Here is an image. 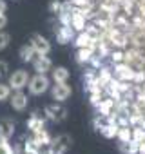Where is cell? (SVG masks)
Wrapping results in <instances>:
<instances>
[{
	"instance_id": "obj_1",
	"label": "cell",
	"mask_w": 145,
	"mask_h": 154,
	"mask_svg": "<svg viewBox=\"0 0 145 154\" xmlns=\"http://www.w3.org/2000/svg\"><path fill=\"white\" fill-rule=\"evenodd\" d=\"M27 87H29V93H31L33 96H40V94H44V93L51 87V80L47 78V74L36 72L33 78H29Z\"/></svg>"
},
{
	"instance_id": "obj_2",
	"label": "cell",
	"mask_w": 145,
	"mask_h": 154,
	"mask_svg": "<svg viewBox=\"0 0 145 154\" xmlns=\"http://www.w3.org/2000/svg\"><path fill=\"white\" fill-rule=\"evenodd\" d=\"M44 114H45V118H49L51 122L60 123V122H63V120H65V116H67V109H65L63 105H60V102H56V103L45 105Z\"/></svg>"
},
{
	"instance_id": "obj_3",
	"label": "cell",
	"mask_w": 145,
	"mask_h": 154,
	"mask_svg": "<svg viewBox=\"0 0 145 154\" xmlns=\"http://www.w3.org/2000/svg\"><path fill=\"white\" fill-rule=\"evenodd\" d=\"M29 72L26 71V69H17V71H13V74L9 76V87L13 89V91H18V89H24L26 85H27V82H29Z\"/></svg>"
},
{
	"instance_id": "obj_4",
	"label": "cell",
	"mask_w": 145,
	"mask_h": 154,
	"mask_svg": "<svg viewBox=\"0 0 145 154\" xmlns=\"http://www.w3.org/2000/svg\"><path fill=\"white\" fill-rule=\"evenodd\" d=\"M134 67L132 65H129L127 62H118V63H114V72H113V76H116L118 80H123V82H131L132 84V76H134Z\"/></svg>"
},
{
	"instance_id": "obj_5",
	"label": "cell",
	"mask_w": 145,
	"mask_h": 154,
	"mask_svg": "<svg viewBox=\"0 0 145 154\" xmlns=\"http://www.w3.org/2000/svg\"><path fill=\"white\" fill-rule=\"evenodd\" d=\"M29 44L35 47L36 54H49V53H51V44H49V40H47L45 36L38 35V33L31 35V42H29Z\"/></svg>"
},
{
	"instance_id": "obj_6",
	"label": "cell",
	"mask_w": 145,
	"mask_h": 154,
	"mask_svg": "<svg viewBox=\"0 0 145 154\" xmlns=\"http://www.w3.org/2000/svg\"><path fill=\"white\" fill-rule=\"evenodd\" d=\"M51 94H53V98L56 102L62 103V102H65L72 94V89H71V85H67V82H62V84H54L51 87Z\"/></svg>"
},
{
	"instance_id": "obj_7",
	"label": "cell",
	"mask_w": 145,
	"mask_h": 154,
	"mask_svg": "<svg viewBox=\"0 0 145 154\" xmlns=\"http://www.w3.org/2000/svg\"><path fill=\"white\" fill-rule=\"evenodd\" d=\"M9 102H11V107H13L15 111H18V112L26 111V109H27V103H29V100H27V94H26L22 89L15 91V93L9 96Z\"/></svg>"
},
{
	"instance_id": "obj_8",
	"label": "cell",
	"mask_w": 145,
	"mask_h": 154,
	"mask_svg": "<svg viewBox=\"0 0 145 154\" xmlns=\"http://www.w3.org/2000/svg\"><path fill=\"white\" fill-rule=\"evenodd\" d=\"M71 145H72V140H71L69 134H60V136H56L54 140H51V147H53L54 152L65 154V152L71 149Z\"/></svg>"
},
{
	"instance_id": "obj_9",
	"label": "cell",
	"mask_w": 145,
	"mask_h": 154,
	"mask_svg": "<svg viewBox=\"0 0 145 154\" xmlns=\"http://www.w3.org/2000/svg\"><path fill=\"white\" fill-rule=\"evenodd\" d=\"M15 134V122L11 118H4L0 122V140L2 141H9Z\"/></svg>"
},
{
	"instance_id": "obj_10",
	"label": "cell",
	"mask_w": 145,
	"mask_h": 154,
	"mask_svg": "<svg viewBox=\"0 0 145 154\" xmlns=\"http://www.w3.org/2000/svg\"><path fill=\"white\" fill-rule=\"evenodd\" d=\"M33 67H35V71H36V72L45 74L47 71H51L53 63H51V60H49V56H47V54H36V56L33 58Z\"/></svg>"
},
{
	"instance_id": "obj_11",
	"label": "cell",
	"mask_w": 145,
	"mask_h": 154,
	"mask_svg": "<svg viewBox=\"0 0 145 154\" xmlns=\"http://www.w3.org/2000/svg\"><path fill=\"white\" fill-rule=\"evenodd\" d=\"M72 38H75V29H72L71 26H60L56 29V42L58 44H69L72 42Z\"/></svg>"
},
{
	"instance_id": "obj_12",
	"label": "cell",
	"mask_w": 145,
	"mask_h": 154,
	"mask_svg": "<svg viewBox=\"0 0 145 154\" xmlns=\"http://www.w3.org/2000/svg\"><path fill=\"white\" fill-rule=\"evenodd\" d=\"M98 109V114H103V116H109L114 112V100L113 98H102L100 103L96 105Z\"/></svg>"
},
{
	"instance_id": "obj_13",
	"label": "cell",
	"mask_w": 145,
	"mask_h": 154,
	"mask_svg": "<svg viewBox=\"0 0 145 154\" xmlns=\"http://www.w3.org/2000/svg\"><path fill=\"white\" fill-rule=\"evenodd\" d=\"M111 78H113V71L109 69V67H100L98 71H96V80H98V84L102 85V87H105L109 82H111Z\"/></svg>"
},
{
	"instance_id": "obj_14",
	"label": "cell",
	"mask_w": 145,
	"mask_h": 154,
	"mask_svg": "<svg viewBox=\"0 0 145 154\" xmlns=\"http://www.w3.org/2000/svg\"><path fill=\"white\" fill-rule=\"evenodd\" d=\"M18 56H20L22 62H33V58L36 56V51H35V47L31 44H24L20 47V51H18Z\"/></svg>"
},
{
	"instance_id": "obj_15",
	"label": "cell",
	"mask_w": 145,
	"mask_h": 154,
	"mask_svg": "<svg viewBox=\"0 0 145 154\" xmlns=\"http://www.w3.org/2000/svg\"><path fill=\"white\" fill-rule=\"evenodd\" d=\"M53 80L54 84H62L69 80V69L67 67H54L53 69Z\"/></svg>"
},
{
	"instance_id": "obj_16",
	"label": "cell",
	"mask_w": 145,
	"mask_h": 154,
	"mask_svg": "<svg viewBox=\"0 0 145 154\" xmlns=\"http://www.w3.org/2000/svg\"><path fill=\"white\" fill-rule=\"evenodd\" d=\"M93 54H94V51L91 47H78V51H76V62L78 63H89V60H91Z\"/></svg>"
},
{
	"instance_id": "obj_17",
	"label": "cell",
	"mask_w": 145,
	"mask_h": 154,
	"mask_svg": "<svg viewBox=\"0 0 145 154\" xmlns=\"http://www.w3.org/2000/svg\"><path fill=\"white\" fill-rule=\"evenodd\" d=\"M98 131H100V134H102L103 138L111 140V138H116V132H118V125H116V123H105V125H102Z\"/></svg>"
},
{
	"instance_id": "obj_18",
	"label": "cell",
	"mask_w": 145,
	"mask_h": 154,
	"mask_svg": "<svg viewBox=\"0 0 145 154\" xmlns=\"http://www.w3.org/2000/svg\"><path fill=\"white\" fill-rule=\"evenodd\" d=\"M91 42H93V40L89 38V35H87L85 31H80L75 38H72V44L76 45V49H78V47H89Z\"/></svg>"
},
{
	"instance_id": "obj_19",
	"label": "cell",
	"mask_w": 145,
	"mask_h": 154,
	"mask_svg": "<svg viewBox=\"0 0 145 154\" xmlns=\"http://www.w3.org/2000/svg\"><path fill=\"white\" fill-rule=\"evenodd\" d=\"M44 123H45V120H44V118H40L38 114H33V116L27 120V129H29V131H33V132H36V131L44 129Z\"/></svg>"
},
{
	"instance_id": "obj_20",
	"label": "cell",
	"mask_w": 145,
	"mask_h": 154,
	"mask_svg": "<svg viewBox=\"0 0 145 154\" xmlns=\"http://www.w3.org/2000/svg\"><path fill=\"white\" fill-rule=\"evenodd\" d=\"M116 138L120 140V143H123V141H131V140H132V127H131V125H123V127H118Z\"/></svg>"
},
{
	"instance_id": "obj_21",
	"label": "cell",
	"mask_w": 145,
	"mask_h": 154,
	"mask_svg": "<svg viewBox=\"0 0 145 154\" xmlns=\"http://www.w3.org/2000/svg\"><path fill=\"white\" fill-rule=\"evenodd\" d=\"M87 35H89V38L93 40V42H98L100 38H102V35H103V31L96 26V24H89V26H85V29H84Z\"/></svg>"
},
{
	"instance_id": "obj_22",
	"label": "cell",
	"mask_w": 145,
	"mask_h": 154,
	"mask_svg": "<svg viewBox=\"0 0 145 154\" xmlns=\"http://www.w3.org/2000/svg\"><path fill=\"white\" fill-rule=\"evenodd\" d=\"M33 138H35V141H36L40 147H44V145H51V136H49V132H47L45 129H40V131H36Z\"/></svg>"
},
{
	"instance_id": "obj_23",
	"label": "cell",
	"mask_w": 145,
	"mask_h": 154,
	"mask_svg": "<svg viewBox=\"0 0 145 154\" xmlns=\"http://www.w3.org/2000/svg\"><path fill=\"white\" fill-rule=\"evenodd\" d=\"M120 152L122 154H138V143L134 140L120 143Z\"/></svg>"
},
{
	"instance_id": "obj_24",
	"label": "cell",
	"mask_w": 145,
	"mask_h": 154,
	"mask_svg": "<svg viewBox=\"0 0 145 154\" xmlns=\"http://www.w3.org/2000/svg\"><path fill=\"white\" fill-rule=\"evenodd\" d=\"M131 17H132L131 27H134V29H138V31H145V18H143L140 13H134V15H131Z\"/></svg>"
},
{
	"instance_id": "obj_25",
	"label": "cell",
	"mask_w": 145,
	"mask_h": 154,
	"mask_svg": "<svg viewBox=\"0 0 145 154\" xmlns=\"http://www.w3.org/2000/svg\"><path fill=\"white\" fill-rule=\"evenodd\" d=\"M109 56H111V60H113L114 63H118V62H123V60H125V53H123L122 49H118V47H116V49H113V51L109 53Z\"/></svg>"
},
{
	"instance_id": "obj_26",
	"label": "cell",
	"mask_w": 145,
	"mask_h": 154,
	"mask_svg": "<svg viewBox=\"0 0 145 154\" xmlns=\"http://www.w3.org/2000/svg\"><path fill=\"white\" fill-rule=\"evenodd\" d=\"M11 96V87L9 84H0V102H6Z\"/></svg>"
},
{
	"instance_id": "obj_27",
	"label": "cell",
	"mask_w": 145,
	"mask_h": 154,
	"mask_svg": "<svg viewBox=\"0 0 145 154\" xmlns=\"http://www.w3.org/2000/svg\"><path fill=\"white\" fill-rule=\"evenodd\" d=\"M143 82H145V71L143 69H136L134 76H132V84L134 85H141Z\"/></svg>"
},
{
	"instance_id": "obj_28",
	"label": "cell",
	"mask_w": 145,
	"mask_h": 154,
	"mask_svg": "<svg viewBox=\"0 0 145 154\" xmlns=\"http://www.w3.org/2000/svg\"><path fill=\"white\" fill-rule=\"evenodd\" d=\"M145 138V127H132V140L140 143Z\"/></svg>"
},
{
	"instance_id": "obj_29",
	"label": "cell",
	"mask_w": 145,
	"mask_h": 154,
	"mask_svg": "<svg viewBox=\"0 0 145 154\" xmlns=\"http://www.w3.org/2000/svg\"><path fill=\"white\" fill-rule=\"evenodd\" d=\"M9 40H11V36H9L8 33L0 31V51H2V49H6V47L9 45Z\"/></svg>"
},
{
	"instance_id": "obj_30",
	"label": "cell",
	"mask_w": 145,
	"mask_h": 154,
	"mask_svg": "<svg viewBox=\"0 0 145 154\" xmlns=\"http://www.w3.org/2000/svg\"><path fill=\"white\" fill-rule=\"evenodd\" d=\"M49 11L54 13V15H58L62 11V2H60V0H53V2L49 4Z\"/></svg>"
},
{
	"instance_id": "obj_31",
	"label": "cell",
	"mask_w": 145,
	"mask_h": 154,
	"mask_svg": "<svg viewBox=\"0 0 145 154\" xmlns=\"http://www.w3.org/2000/svg\"><path fill=\"white\" fill-rule=\"evenodd\" d=\"M0 154H15V152H13V149H11V145L8 141L0 140Z\"/></svg>"
},
{
	"instance_id": "obj_32",
	"label": "cell",
	"mask_w": 145,
	"mask_h": 154,
	"mask_svg": "<svg viewBox=\"0 0 145 154\" xmlns=\"http://www.w3.org/2000/svg\"><path fill=\"white\" fill-rule=\"evenodd\" d=\"M100 100H102V93H93V94H91V103H93L94 107L100 103Z\"/></svg>"
},
{
	"instance_id": "obj_33",
	"label": "cell",
	"mask_w": 145,
	"mask_h": 154,
	"mask_svg": "<svg viewBox=\"0 0 145 154\" xmlns=\"http://www.w3.org/2000/svg\"><path fill=\"white\" fill-rule=\"evenodd\" d=\"M8 69H9L8 62H4V60H0V76H6V74H8Z\"/></svg>"
},
{
	"instance_id": "obj_34",
	"label": "cell",
	"mask_w": 145,
	"mask_h": 154,
	"mask_svg": "<svg viewBox=\"0 0 145 154\" xmlns=\"http://www.w3.org/2000/svg\"><path fill=\"white\" fill-rule=\"evenodd\" d=\"M6 26H8V17H6V13H0V31H2Z\"/></svg>"
},
{
	"instance_id": "obj_35",
	"label": "cell",
	"mask_w": 145,
	"mask_h": 154,
	"mask_svg": "<svg viewBox=\"0 0 145 154\" xmlns=\"http://www.w3.org/2000/svg\"><path fill=\"white\" fill-rule=\"evenodd\" d=\"M8 11V4H6V0H0V13H6Z\"/></svg>"
},
{
	"instance_id": "obj_36",
	"label": "cell",
	"mask_w": 145,
	"mask_h": 154,
	"mask_svg": "<svg viewBox=\"0 0 145 154\" xmlns=\"http://www.w3.org/2000/svg\"><path fill=\"white\" fill-rule=\"evenodd\" d=\"M53 154H62V152H53Z\"/></svg>"
},
{
	"instance_id": "obj_37",
	"label": "cell",
	"mask_w": 145,
	"mask_h": 154,
	"mask_svg": "<svg viewBox=\"0 0 145 154\" xmlns=\"http://www.w3.org/2000/svg\"><path fill=\"white\" fill-rule=\"evenodd\" d=\"M69 2H72V0H69Z\"/></svg>"
}]
</instances>
